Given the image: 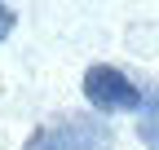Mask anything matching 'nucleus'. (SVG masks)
<instances>
[{
  "mask_svg": "<svg viewBox=\"0 0 159 150\" xmlns=\"http://www.w3.org/2000/svg\"><path fill=\"white\" fill-rule=\"evenodd\" d=\"M13 27H18V13H13L9 5H0V40H9Z\"/></svg>",
  "mask_w": 159,
  "mask_h": 150,
  "instance_id": "obj_4",
  "label": "nucleus"
},
{
  "mask_svg": "<svg viewBox=\"0 0 159 150\" xmlns=\"http://www.w3.org/2000/svg\"><path fill=\"white\" fill-rule=\"evenodd\" d=\"M111 141H115V133H111L106 119H97V115H66V119H53L44 128H35L22 150H106Z\"/></svg>",
  "mask_w": 159,
  "mask_h": 150,
  "instance_id": "obj_1",
  "label": "nucleus"
},
{
  "mask_svg": "<svg viewBox=\"0 0 159 150\" xmlns=\"http://www.w3.org/2000/svg\"><path fill=\"white\" fill-rule=\"evenodd\" d=\"M84 102L97 110V115H119V110H142V102H146V88L137 84V80H128L119 66H111V62H93L89 71H84Z\"/></svg>",
  "mask_w": 159,
  "mask_h": 150,
  "instance_id": "obj_2",
  "label": "nucleus"
},
{
  "mask_svg": "<svg viewBox=\"0 0 159 150\" xmlns=\"http://www.w3.org/2000/svg\"><path fill=\"white\" fill-rule=\"evenodd\" d=\"M137 137H142V146H146V150H159V128H150V124H137Z\"/></svg>",
  "mask_w": 159,
  "mask_h": 150,
  "instance_id": "obj_5",
  "label": "nucleus"
},
{
  "mask_svg": "<svg viewBox=\"0 0 159 150\" xmlns=\"http://www.w3.org/2000/svg\"><path fill=\"white\" fill-rule=\"evenodd\" d=\"M142 124L159 128V84H150V88H146V102H142Z\"/></svg>",
  "mask_w": 159,
  "mask_h": 150,
  "instance_id": "obj_3",
  "label": "nucleus"
}]
</instances>
